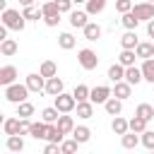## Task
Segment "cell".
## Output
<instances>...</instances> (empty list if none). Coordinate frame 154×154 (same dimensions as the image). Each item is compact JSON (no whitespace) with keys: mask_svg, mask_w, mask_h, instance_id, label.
I'll return each instance as SVG.
<instances>
[{"mask_svg":"<svg viewBox=\"0 0 154 154\" xmlns=\"http://www.w3.org/2000/svg\"><path fill=\"white\" fill-rule=\"evenodd\" d=\"M7 149L10 152H22L24 149V140L19 135H7Z\"/></svg>","mask_w":154,"mask_h":154,"instance_id":"35","label":"cell"},{"mask_svg":"<svg viewBox=\"0 0 154 154\" xmlns=\"http://www.w3.org/2000/svg\"><path fill=\"white\" fill-rule=\"evenodd\" d=\"M77 60H79V65L84 70H96V65H99V58H96V53L91 48H82L77 53Z\"/></svg>","mask_w":154,"mask_h":154,"instance_id":"4","label":"cell"},{"mask_svg":"<svg viewBox=\"0 0 154 154\" xmlns=\"http://www.w3.org/2000/svg\"><path fill=\"white\" fill-rule=\"evenodd\" d=\"M142 144H144V149L154 152V130H144L142 132Z\"/></svg>","mask_w":154,"mask_h":154,"instance_id":"42","label":"cell"},{"mask_svg":"<svg viewBox=\"0 0 154 154\" xmlns=\"http://www.w3.org/2000/svg\"><path fill=\"white\" fill-rule=\"evenodd\" d=\"M147 2H154V0H147Z\"/></svg>","mask_w":154,"mask_h":154,"instance_id":"51","label":"cell"},{"mask_svg":"<svg viewBox=\"0 0 154 154\" xmlns=\"http://www.w3.org/2000/svg\"><path fill=\"white\" fill-rule=\"evenodd\" d=\"M22 14H24V17H26V22H38V19H41V17H43V12H41V7H38V10H36V7H34V5H26V7H24V12H22Z\"/></svg>","mask_w":154,"mask_h":154,"instance_id":"34","label":"cell"},{"mask_svg":"<svg viewBox=\"0 0 154 154\" xmlns=\"http://www.w3.org/2000/svg\"><path fill=\"white\" fill-rule=\"evenodd\" d=\"M0 53L7 55V58L14 55V53H17V41H14V38H5V41H0Z\"/></svg>","mask_w":154,"mask_h":154,"instance_id":"30","label":"cell"},{"mask_svg":"<svg viewBox=\"0 0 154 154\" xmlns=\"http://www.w3.org/2000/svg\"><path fill=\"white\" fill-rule=\"evenodd\" d=\"M46 130H48V123L46 120H41V123H31V137L34 140H46Z\"/></svg>","mask_w":154,"mask_h":154,"instance_id":"27","label":"cell"},{"mask_svg":"<svg viewBox=\"0 0 154 154\" xmlns=\"http://www.w3.org/2000/svg\"><path fill=\"white\" fill-rule=\"evenodd\" d=\"M135 113L142 116V118H147V120H152V118H154V106H152V103H140Z\"/></svg>","mask_w":154,"mask_h":154,"instance_id":"41","label":"cell"},{"mask_svg":"<svg viewBox=\"0 0 154 154\" xmlns=\"http://www.w3.org/2000/svg\"><path fill=\"white\" fill-rule=\"evenodd\" d=\"M2 130H5V135H19V130H22V118L17 116V118H7L5 123H2Z\"/></svg>","mask_w":154,"mask_h":154,"instance_id":"14","label":"cell"},{"mask_svg":"<svg viewBox=\"0 0 154 154\" xmlns=\"http://www.w3.org/2000/svg\"><path fill=\"white\" fill-rule=\"evenodd\" d=\"M38 72H41V75H43L46 79H48V77H55V75H58V65H55L53 60H43V63H41V70H38Z\"/></svg>","mask_w":154,"mask_h":154,"instance_id":"31","label":"cell"},{"mask_svg":"<svg viewBox=\"0 0 154 154\" xmlns=\"http://www.w3.org/2000/svg\"><path fill=\"white\" fill-rule=\"evenodd\" d=\"M147 34H149V38H154V19L147 22Z\"/></svg>","mask_w":154,"mask_h":154,"instance_id":"47","label":"cell"},{"mask_svg":"<svg viewBox=\"0 0 154 154\" xmlns=\"http://www.w3.org/2000/svg\"><path fill=\"white\" fill-rule=\"evenodd\" d=\"M46 94H48V96H58V94H63V79H60L58 75L46 79Z\"/></svg>","mask_w":154,"mask_h":154,"instance_id":"11","label":"cell"},{"mask_svg":"<svg viewBox=\"0 0 154 154\" xmlns=\"http://www.w3.org/2000/svg\"><path fill=\"white\" fill-rule=\"evenodd\" d=\"M41 12H43V17H55V14H63L55 0H48V2H43V5H41Z\"/></svg>","mask_w":154,"mask_h":154,"instance_id":"28","label":"cell"},{"mask_svg":"<svg viewBox=\"0 0 154 154\" xmlns=\"http://www.w3.org/2000/svg\"><path fill=\"white\" fill-rule=\"evenodd\" d=\"M58 2V7H60V12H72V0H55Z\"/></svg>","mask_w":154,"mask_h":154,"instance_id":"45","label":"cell"},{"mask_svg":"<svg viewBox=\"0 0 154 154\" xmlns=\"http://www.w3.org/2000/svg\"><path fill=\"white\" fill-rule=\"evenodd\" d=\"M82 31H84V38H87V41H96V38H101V26H99L96 22H89Z\"/></svg>","mask_w":154,"mask_h":154,"instance_id":"20","label":"cell"},{"mask_svg":"<svg viewBox=\"0 0 154 154\" xmlns=\"http://www.w3.org/2000/svg\"><path fill=\"white\" fill-rule=\"evenodd\" d=\"M72 137H75L79 144H84V142H89V140H91V130H89L87 125H77V128L72 130Z\"/></svg>","mask_w":154,"mask_h":154,"instance_id":"23","label":"cell"},{"mask_svg":"<svg viewBox=\"0 0 154 154\" xmlns=\"http://www.w3.org/2000/svg\"><path fill=\"white\" fill-rule=\"evenodd\" d=\"M142 75H144V82H152L154 84V58H147L142 63Z\"/></svg>","mask_w":154,"mask_h":154,"instance_id":"33","label":"cell"},{"mask_svg":"<svg viewBox=\"0 0 154 154\" xmlns=\"http://www.w3.org/2000/svg\"><path fill=\"white\" fill-rule=\"evenodd\" d=\"M77 147H79V142H77L75 137H72V140H63V142H60V154H75Z\"/></svg>","mask_w":154,"mask_h":154,"instance_id":"38","label":"cell"},{"mask_svg":"<svg viewBox=\"0 0 154 154\" xmlns=\"http://www.w3.org/2000/svg\"><path fill=\"white\" fill-rule=\"evenodd\" d=\"M120 144H123L125 149H135V147L140 144V137H137V132H132V130H128L125 135H120Z\"/></svg>","mask_w":154,"mask_h":154,"instance_id":"24","label":"cell"},{"mask_svg":"<svg viewBox=\"0 0 154 154\" xmlns=\"http://www.w3.org/2000/svg\"><path fill=\"white\" fill-rule=\"evenodd\" d=\"M43 22H46L48 26H58V22H60V14H55V17H43Z\"/></svg>","mask_w":154,"mask_h":154,"instance_id":"46","label":"cell"},{"mask_svg":"<svg viewBox=\"0 0 154 154\" xmlns=\"http://www.w3.org/2000/svg\"><path fill=\"white\" fill-rule=\"evenodd\" d=\"M135 53H137V58H142V60H147V58H154V43H149V41H142V43H137Z\"/></svg>","mask_w":154,"mask_h":154,"instance_id":"18","label":"cell"},{"mask_svg":"<svg viewBox=\"0 0 154 154\" xmlns=\"http://www.w3.org/2000/svg\"><path fill=\"white\" fill-rule=\"evenodd\" d=\"M58 128H60L65 135H72V130H75V120H72V116L60 113V118H58Z\"/></svg>","mask_w":154,"mask_h":154,"instance_id":"22","label":"cell"},{"mask_svg":"<svg viewBox=\"0 0 154 154\" xmlns=\"http://www.w3.org/2000/svg\"><path fill=\"white\" fill-rule=\"evenodd\" d=\"M34 2H38V0H19V5H24V7L26 5H34Z\"/></svg>","mask_w":154,"mask_h":154,"instance_id":"48","label":"cell"},{"mask_svg":"<svg viewBox=\"0 0 154 154\" xmlns=\"http://www.w3.org/2000/svg\"><path fill=\"white\" fill-rule=\"evenodd\" d=\"M58 118H60V111L55 106H48L41 111V120H46V123H58Z\"/></svg>","mask_w":154,"mask_h":154,"instance_id":"32","label":"cell"},{"mask_svg":"<svg viewBox=\"0 0 154 154\" xmlns=\"http://www.w3.org/2000/svg\"><path fill=\"white\" fill-rule=\"evenodd\" d=\"M130 94H132V84L128 82V79H120V82H116V87H113V96H118V99H130Z\"/></svg>","mask_w":154,"mask_h":154,"instance_id":"10","label":"cell"},{"mask_svg":"<svg viewBox=\"0 0 154 154\" xmlns=\"http://www.w3.org/2000/svg\"><path fill=\"white\" fill-rule=\"evenodd\" d=\"M84 5H87V12L89 14H101L103 7H106V0H87Z\"/></svg>","mask_w":154,"mask_h":154,"instance_id":"36","label":"cell"},{"mask_svg":"<svg viewBox=\"0 0 154 154\" xmlns=\"http://www.w3.org/2000/svg\"><path fill=\"white\" fill-rule=\"evenodd\" d=\"M63 137H65V132L58 128V123H48V130H46V140L48 142H63Z\"/></svg>","mask_w":154,"mask_h":154,"instance_id":"16","label":"cell"},{"mask_svg":"<svg viewBox=\"0 0 154 154\" xmlns=\"http://www.w3.org/2000/svg\"><path fill=\"white\" fill-rule=\"evenodd\" d=\"M26 94H29V87L26 84H7L5 87V99L10 101V103H22V101H26Z\"/></svg>","mask_w":154,"mask_h":154,"instance_id":"2","label":"cell"},{"mask_svg":"<svg viewBox=\"0 0 154 154\" xmlns=\"http://www.w3.org/2000/svg\"><path fill=\"white\" fill-rule=\"evenodd\" d=\"M72 94H75V99H77V101H87V99H89V94H91V89H89L87 84H77Z\"/></svg>","mask_w":154,"mask_h":154,"instance_id":"40","label":"cell"},{"mask_svg":"<svg viewBox=\"0 0 154 154\" xmlns=\"http://www.w3.org/2000/svg\"><path fill=\"white\" fill-rule=\"evenodd\" d=\"M72 2H75V5H82V2H87V0H72Z\"/></svg>","mask_w":154,"mask_h":154,"instance_id":"50","label":"cell"},{"mask_svg":"<svg viewBox=\"0 0 154 154\" xmlns=\"http://www.w3.org/2000/svg\"><path fill=\"white\" fill-rule=\"evenodd\" d=\"M75 43H77V41H75V36H72L70 31H65V34H60V36H58V46H60L63 51H70V48H75Z\"/></svg>","mask_w":154,"mask_h":154,"instance_id":"29","label":"cell"},{"mask_svg":"<svg viewBox=\"0 0 154 154\" xmlns=\"http://www.w3.org/2000/svg\"><path fill=\"white\" fill-rule=\"evenodd\" d=\"M0 10H7V0H0Z\"/></svg>","mask_w":154,"mask_h":154,"instance_id":"49","label":"cell"},{"mask_svg":"<svg viewBox=\"0 0 154 154\" xmlns=\"http://www.w3.org/2000/svg\"><path fill=\"white\" fill-rule=\"evenodd\" d=\"M43 154H60V144L58 142H48L43 147Z\"/></svg>","mask_w":154,"mask_h":154,"instance_id":"44","label":"cell"},{"mask_svg":"<svg viewBox=\"0 0 154 154\" xmlns=\"http://www.w3.org/2000/svg\"><path fill=\"white\" fill-rule=\"evenodd\" d=\"M120 22H123V26H125V29H137V24H140V19L132 14V10H130V12H125Z\"/></svg>","mask_w":154,"mask_h":154,"instance_id":"39","label":"cell"},{"mask_svg":"<svg viewBox=\"0 0 154 154\" xmlns=\"http://www.w3.org/2000/svg\"><path fill=\"white\" fill-rule=\"evenodd\" d=\"M111 96H113V89H111V87H106V84H99V87H94V89H91L89 101H94V103H106Z\"/></svg>","mask_w":154,"mask_h":154,"instance_id":"7","label":"cell"},{"mask_svg":"<svg viewBox=\"0 0 154 154\" xmlns=\"http://www.w3.org/2000/svg\"><path fill=\"white\" fill-rule=\"evenodd\" d=\"M125 79L132 84V87H137L142 79H144V75H142V67H135V65H130V67H125Z\"/></svg>","mask_w":154,"mask_h":154,"instance_id":"13","label":"cell"},{"mask_svg":"<svg viewBox=\"0 0 154 154\" xmlns=\"http://www.w3.org/2000/svg\"><path fill=\"white\" fill-rule=\"evenodd\" d=\"M132 14L140 19V22H149V19H154V2H137L135 7H132Z\"/></svg>","mask_w":154,"mask_h":154,"instance_id":"5","label":"cell"},{"mask_svg":"<svg viewBox=\"0 0 154 154\" xmlns=\"http://www.w3.org/2000/svg\"><path fill=\"white\" fill-rule=\"evenodd\" d=\"M137 43H140V41H137L135 29H128V31L120 36V46H123V48H132V51H135V48H137Z\"/></svg>","mask_w":154,"mask_h":154,"instance_id":"17","label":"cell"},{"mask_svg":"<svg viewBox=\"0 0 154 154\" xmlns=\"http://www.w3.org/2000/svg\"><path fill=\"white\" fill-rule=\"evenodd\" d=\"M94 116V101H77V118H82V120H89Z\"/></svg>","mask_w":154,"mask_h":154,"instance_id":"12","label":"cell"},{"mask_svg":"<svg viewBox=\"0 0 154 154\" xmlns=\"http://www.w3.org/2000/svg\"><path fill=\"white\" fill-rule=\"evenodd\" d=\"M14 79H17V67L14 65H2L0 67V84L7 87V84H14Z\"/></svg>","mask_w":154,"mask_h":154,"instance_id":"9","label":"cell"},{"mask_svg":"<svg viewBox=\"0 0 154 154\" xmlns=\"http://www.w3.org/2000/svg\"><path fill=\"white\" fill-rule=\"evenodd\" d=\"M147 123H149L147 118H142V116H137V113H135V118H130V130H132V132H137V135H142V132L147 130Z\"/></svg>","mask_w":154,"mask_h":154,"instance_id":"26","label":"cell"},{"mask_svg":"<svg viewBox=\"0 0 154 154\" xmlns=\"http://www.w3.org/2000/svg\"><path fill=\"white\" fill-rule=\"evenodd\" d=\"M135 58H137V53H135L132 48H123L120 55H118V63L125 65V67H130V65H135Z\"/></svg>","mask_w":154,"mask_h":154,"instance_id":"25","label":"cell"},{"mask_svg":"<svg viewBox=\"0 0 154 154\" xmlns=\"http://www.w3.org/2000/svg\"><path fill=\"white\" fill-rule=\"evenodd\" d=\"M108 79H111L113 84L120 82V79H125V65H120V63L111 65V67H108Z\"/></svg>","mask_w":154,"mask_h":154,"instance_id":"21","label":"cell"},{"mask_svg":"<svg viewBox=\"0 0 154 154\" xmlns=\"http://www.w3.org/2000/svg\"><path fill=\"white\" fill-rule=\"evenodd\" d=\"M24 84H26L29 91H34V94L46 91V77H43L41 72H31V75H26V82H24Z\"/></svg>","mask_w":154,"mask_h":154,"instance_id":"6","label":"cell"},{"mask_svg":"<svg viewBox=\"0 0 154 154\" xmlns=\"http://www.w3.org/2000/svg\"><path fill=\"white\" fill-rule=\"evenodd\" d=\"M87 19H89V12H87V10H72V12H70V24H72L75 29H84V26L89 24Z\"/></svg>","mask_w":154,"mask_h":154,"instance_id":"8","label":"cell"},{"mask_svg":"<svg viewBox=\"0 0 154 154\" xmlns=\"http://www.w3.org/2000/svg\"><path fill=\"white\" fill-rule=\"evenodd\" d=\"M111 130H113L116 135H125V132L130 130V120H125V118H120V113H118V116H113V123H111Z\"/></svg>","mask_w":154,"mask_h":154,"instance_id":"15","label":"cell"},{"mask_svg":"<svg viewBox=\"0 0 154 154\" xmlns=\"http://www.w3.org/2000/svg\"><path fill=\"white\" fill-rule=\"evenodd\" d=\"M103 108H106V113H108V116H118V113L123 111V99H118V96H111V99L103 103Z\"/></svg>","mask_w":154,"mask_h":154,"instance_id":"19","label":"cell"},{"mask_svg":"<svg viewBox=\"0 0 154 154\" xmlns=\"http://www.w3.org/2000/svg\"><path fill=\"white\" fill-rule=\"evenodd\" d=\"M17 116H19V118H31V116H34V103H29V101L17 103Z\"/></svg>","mask_w":154,"mask_h":154,"instance_id":"37","label":"cell"},{"mask_svg":"<svg viewBox=\"0 0 154 154\" xmlns=\"http://www.w3.org/2000/svg\"><path fill=\"white\" fill-rule=\"evenodd\" d=\"M53 99H55L53 106H55L60 113H70V111L77 108V99H75V94H65V91H63V94H58V96H53Z\"/></svg>","mask_w":154,"mask_h":154,"instance_id":"3","label":"cell"},{"mask_svg":"<svg viewBox=\"0 0 154 154\" xmlns=\"http://www.w3.org/2000/svg\"><path fill=\"white\" fill-rule=\"evenodd\" d=\"M2 24H5L7 29H12V31H22L24 24H26V17L19 14V10L7 7V10H2Z\"/></svg>","mask_w":154,"mask_h":154,"instance_id":"1","label":"cell"},{"mask_svg":"<svg viewBox=\"0 0 154 154\" xmlns=\"http://www.w3.org/2000/svg\"><path fill=\"white\" fill-rule=\"evenodd\" d=\"M132 7H135V5H132V0H118V2H116V10H118L120 14H125V12H130Z\"/></svg>","mask_w":154,"mask_h":154,"instance_id":"43","label":"cell"}]
</instances>
